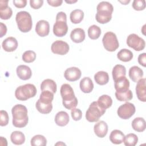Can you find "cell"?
<instances>
[{"instance_id": "6da1fadb", "label": "cell", "mask_w": 146, "mask_h": 146, "mask_svg": "<svg viewBox=\"0 0 146 146\" xmlns=\"http://www.w3.org/2000/svg\"><path fill=\"white\" fill-rule=\"evenodd\" d=\"M13 124L17 128L25 127L29 121L27 109L22 104H16L11 109Z\"/></svg>"}, {"instance_id": "7a4b0ae2", "label": "cell", "mask_w": 146, "mask_h": 146, "mask_svg": "<svg viewBox=\"0 0 146 146\" xmlns=\"http://www.w3.org/2000/svg\"><path fill=\"white\" fill-rule=\"evenodd\" d=\"M60 92L63 99V106L68 110L75 108L78 105V102L72 87L68 84L64 83L62 85Z\"/></svg>"}, {"instance_id": "3957f363", "label": "cell", "mask_w": 146, "mask_h": 146, "mask_svg": "<svg viewBox=\"0 0 146 146\" xmlns=\"http://www.w3.org/2000/svg\"><path fill=\"white\" fill-rule=\"evenodd\" d=\"M96 10L95 18L98 22L104 24L111 21L113 11V7L111 3L107 1L100 2L96 7Z\"/></svg>"}, {"instance_id": "277c9868", "label": "cell", "mask_w": 146, "mask_h": 146, "mask_svg": "<svg viewBox=\"0 0 146 146\" xmlns=\"http://www.w3.org/2000/svg\"><path fill=\"white\" fill-rule=\"evenodd\" d=\"M16 22L19 30L23 33H27L31 30L33 21L31 15L27 11L18 12L15 17Z\"/></svg>"}, {"instance_id": "5b68a950", "label": "cell", "mask_w": 146, "mask_h": 146, "mask_svg": "<svg viewBox=\"0 0 146 146\" xmlns=\"http://www.w3.org/2000/svg\"><path fill=\"white\" fill-rule=\"evenodd\" d=\"M36 91V88L34 84L27 83L17 87L15 91V96L19 100L25 101L35 96Z\"/></svg>"}, {"instance_id": "8992f818", "label": "cell", "mask_w": 146, "mask_h": 146, "mask_svg": "<svg viewBox=\"0 0 146 146\" xmlns=\"http://www.w3.org/2000/svg\"><path fill=\"white\" fill-rule=\"evenodd\" d=\"M105 112L106 110L102 108L97 102H93L86 111V118L90 122H96Z\"/></svg>"}, {"instance_id": "52a82bcc", "label": "cell", "mask_w": 146, "mask_h": 146, "mask_svg": "<svg viewBox=\"0 0 146 146\" xmlns=\"http://www.w3.org/2000/svg\"><path fill=\"white\" fill-rule=\"evenodd\" d=\"M102 42L105 49L108 51H115L119 46V41L115 33L108 31L104 35Z\"/></svg>"}, {"instance_id": "ba28073f", "label": "cell", "mask_w": 146, "mask_h": 146, "mask_svg": "<svg viewBox=\"0 0 146 146\" xmlns=\"http://www.w3.org/2000/svg\"><path fill=\"white\" fill-rule=\"evenodd\" d=\"M127 44L129 47L137 51L143 50L145 46L144 40L136 34H131L128 36Z\"/></svg>"}, {"instance_id": "9c48e42d", "label": "cell", "mask_w": 146, "mask_h": 146, "mask_svg": "<svg viewBox=\"0 0 146 146\" xmlns=\"http://www.w3.org/2000/svg\"><path fill=\"white\" fill-rule=\"evenodd\" d=\"M136 109L134 104L129 102H126L118 108L117 113L121 119H128L133 115Z\"/></svg>"}, {"instance_id": "30bf717a", "label": "cell", "mask_w": 146, "mask_h": 146, "mask_svg": "<svg viewBox=\"0 0 146 146\" xmlns=\"http://www.w3.org/2000/svg\"><path fill=\"white\" fill-rule=\"evenodd\" d=\"M69 49L70 47L68 43L60 40H57L53 42L51 46V50L53 53L60 55L66 54Z\"/></svg>"}, {"instance_id": "8fae6325", "label": "cell", "mask_w": 146, "mask_h": 146, "mask_svg": "<svg viewBox=\"0 0 146 146\" xmlns=\"http://www.w3.org/2000/svg\"><path fill=\"white\" fill-rule=\"evenodd\" d=\"M68 31V26L67 22L62 21H56L53 26V33L54 35L58 37L64 36Z\"/></svg>"}, {"instance_id": "7c38bea8", "label": "cell", "mask_w": 146, "mask_h": 146, "mask_svg": "<svg viewBox=\"0 0 146 146\" xmlns=\"http://www.w3.org/2000/svg\"><path fill=\"white\" fill-rule=\"evenodd\" d=\"M81 75L80 70L76 67H71L67 68L64 73V78L70 82H74L79 79Z\"/></svg>"}, {"instance_id": "4fadbf2b", "label": "cell", "mask_w": 146, "mask_h": 146, "mask_svg": "<svg viewBox=\"0 0 146 146\" xmlns=\"http://www.w3.org/2000/svg\"><path fill=\"white\" fill-rule=\"evenodd\" d=\"M114 81L116 92H125L129 90V82L125 76H121Z\"/></svg>"}, {"instance_id": "5bb4252c", "label": "cell", "mask_w": 146, "mask_h": 146, "mask_svg": "<svg viewBox=\"0 0 146 146\" xmlns=\"http://www.w3.org/2000/svg\"><path fill=\"white\" fill-rule=\"evenodd\" d=\"M145 79H140L137 83L136 86V93L139 100L141 102H146V87H145Z\"/></svg>"}, {"instance_id": "9a60e30c", "label": "cell", "mask_w": 146, "mask_h": 146, "mask_svg": "<svg viewBox=\"0 0 146 146\" xmlns=\"http://www.w3.org/2000/svg\"><path fill=\"white\" fill-rule=\"evenodd\" d=\"M35 31L37 34L41 37L48 35L50 32L49 23L45 20L39 21L36 25Z\"/></svg>"}, {"instance_id": "2e32d148", "label": "cell", "mask_w": 146, "mask_h": 146, "mask_svg": "<svg viewBox=\"0 0 146 146\" xmlns=\"http://www.w3.org/2000/svg\"><path fill=\"white\" fill-rule=\"evenodd\" d=\"M13 14L11 7L8 6V1H0V17L2 19H9Z\"/></svg>"}, {"instance_id": "e0dca14e", "label": "cell", "mask_w": 146, "mask_h": 146, "mask_svg": "<svg viewBox=\"0 0 146 146\" xmlns=\"http://www.w3.org/2000/svg\"><path fill=\"white\" fill-rule=\"evenodd\" d=\"M3 49L6 52H13L18 47L17 40L12 36L6 38L2 43Z\"/></svg>"}, {"instance_id": "ac0fdd59", "label": "cell", "mask_w": 146, "mask_h": 146, "mask_svg": "<svg viewBox=\"0 0 146 146\" xmlns=\"http://www.w3.org/2000/svg\"><path fill=\"white\" fill-rule=\"evenodd\" d=\"M16 72L18 78L23 80L29 79L32 75L30 68L26 65L18 66L17 67Z\"/></svg>"}, {"instance_id": "d6986e66", "label": "cell", "mask_w": 146, "mask_h": 146, "mask_svg": "<svg viewBox=\"0 0 146 146\" xmlns=\"http://www.w3.org/2000/svg\"><path fill=\"white\" fill-rule=\"evenodd\" d=\"M94 130L98 137L103 138L106 136L108 132V125L105 121H100L94 125Z\"/></svg>"}, {"instance_id": "ffe728a7", "label": "cell", "mask_w": 146, "mask_h": 146, "mask_svg": "<svg viewBox=\"0 0 146 146\" xmlns=\"http://www.w3.org/2000/svg\"><path fill=\"white\" fill-rule=\"evenodd\" d=\"M84 30L81 28H76L71 31L70 34V38L71 40L75 43H81L85 39Z\"/></svg>"}, {"instance_id": "44dd1931", "label": "cell", "mask_w": 146, "mask_h": 146, "mask_svg": "<svg viewBox=\"0 0 146 146\" xmlns=\"http://www.w3.org/2000/svg\"><path fill=\"white\" fill-rule=\"evenodd\" d=\"M70 119L68 114L65 111H59L58 112L55 117V123L60 127H63L66 125L69 122Z\"/></svg>"}, {"instance_id": "7402d4cb", "label": "cell", "mask_w": 146, "mask_h": 146, "mask_svg": "<svg viewBox=\"0 0 146 146\" xmlns=\"http://www.w3.org/2000/svg\"><path fill=\"white\" fill-rule=\"evenodd\" d=\"M80 88L84 93H90L94 88V83L89 77L83 78L80 82Z\"/></svg>"}, {"instance_id": "603a6c76", "label": "cell", "mask_w": 146, "mask_h": 146, "mask_svg": "<svg viewBox=\"0 0 146 146\" xmlns=\"http://www.w3.org/2000/svg\"><path fill=\"white\" fill-rule=\"evenodd\" d=\"M143 76V70L139 67L134 66L131 67L129 70V76L134 82H137Z\"/></svg>"}, {"instance_id": "cb8c5ba5", "label": "cell", "mask_w": 146, "mask_h": 146, "mask_svg": "<svg viewBox=\"0 0 146 146\" xmlns=\"http://www.w3.org/2000/svg\"><path fill=\"white\" fill-rule=\"evenodd\" d=\"M123 132L118 129L113 130L110 135V140L113 144H120L123 142L124 139Z\"/></svg>"}, {"instance_id": "d4e9b609", "label": "cell", "mask_w": 146, "mask_h": 146, "mask_svg": "<svg viewBox=\"0 0 146 146\" xmlns=\"http://www.w3.org/2000/svg\"><path fill=\"white\" fill-rule=\"evenodd\" d=\"M40 89L42 91L48 90L54 94L56 92L57 89L56 84L53 80L46 79L42 82L40 84Z\"/></svg>"}, {"instance_id": "484cf974", "label": "cell", "mask_w": 146, "mask_h": 146, "mask_svg": "<svg viewBox=\"0 0 146 146\" xmlns=\"http://www.w3.org/2000/svg\"><path fill=\"white\" fill-rule=\"evenodd\" d=\"M132 127L137 132H143L146 128L145 121L143 117H136L132 121Z\"/></svg>"}, {"instance_id": "4316f807", "label": "cell", "mask_w": 146, "mask_h": 146, "mask_svg": "<svg viewBox=\"0 0 146 146\" xmlns=\"http://www.w3.org/2000/svg\"><path fill=\"white\" fill-rule=\"evenodd\" d=\"M10 140L15 145H21L25 141V136L22 132L15 131L11 133Z\"/></svg>"}, {"instance_id": "83f0119b", "label": "cell", "mask_w": 146, "mask_h": 146, "mask_svg": "<svg viewBox=\"0 0 146 146\" xmlns=\"http://www.w3.org/2000/svg\"><path fill=\"white\" fill-rule=\"evenodd\" d=\"M94 79L96 83L99 85H104L109 81V76L107 72L100 71L94 75Z\"/></svg>"}, {"instance_id": "f1b7e54d", "label": "cell", "mask_w": 146, "mask_h": 146, "mask_svg": "<svg viewBox=\"0 0 146 146\" xmlns=\"http://www.w3.org/2000/svg\"><path fill=\"white\" fill-rule=\"evenodd\" d=\"M97 102L102 108L106 110L112 106V100L110 96L107 95H103L98 98Z\"/></svg>"}, {"instance_id": "f546056e", "label": "cell", "mask_w": 146, "mask_h": 146, "mask_svg": "<svg viewBox=\"0 0 146 146\" xmlns=\"http://www.w3.org/2000/svg\"><path fill=\"white\" fill-rule=\"evenodd\" d=\"M117 58L123 62H127L131 60L133 58V53L129 50L123 48L120 50L117 54Z\"/></svg>"}, {"instance_id": "4dcf8cb0", "label": "cell", "mask_w": 146, "mask_h": 146, "mask_svg": "<svg viewBox=\"0 0 146 146\" xmlns=\"http://www.w3.org/2000/svg\"><path fill=\"white\" fill-rule=\"evenodd\" d=\"M113 79L115 80L121 76H125L126 69L125 67L121 64H116L113 68L112 71Z\"/></svg>"}, {"instance_id": "1f68e13d", "label": "cell", "mask_w": 146, "mask_h": 146, "mask_svg": "<svg viewBox=\"0 0 146 146\" xmlns=\"http://www.w3.org/2000/svg\"><path fill=\"white\" fill-rule=\"evenodd\" d=\"M35 107L36 110L41 113L43 114H47L49 113L52 109V103L50 104H45L40 101L39 99L36 103Z\"/></svg>"}, {"instance_id": "d6a6232c", "label": "cell", "mask_w": 146, "mask_h": 146, "mask_svg": "<svg viewBox=\"0 0 146 146\" xmlns=\"http://www.w3.org/2000/svg\"><path fill=\"white\" fill-rule=\"evenodd\" d=\"M84 13L80 9H75L70 13V18L72 23L74 24L79 23L83 19Z\"/></svg>"}, {"instance_id": "836d02e7", "label": "cell", "mask_w": 146, "mask_h": 146, "mask_svg": "<svg viewBox=\"0 0 146 146\" xmlns=\"http://www.w3.org/2000/svg\"><path fill=\"white\" fill-rule=\"evenodd\" d=\"M54 99V94L50 91L44 90L42 91V92L40 95L39 100L41 102L45 104L52 103V102Z\"/></svg>"}, {"instance_id": "e575fe53", "label": "cell", "mask_w": 146, "mask_h": 146, "mask_svg": "<svg viewBox=\"0 0 146 146\" xmlns=\"http://www.w3.org/2000/svg\"><path fill=\"white\" fill-rule=\"evenodd\" d=\"M46 144L47 140L43 135H36L31 139V145L32 146H45Z\"/></svg>"}, {"instance_id": "d590c367", "label": "cell", "mask_w": 146, "mask_h": 146, "mask_svg": "<svg viewBox=\"0 0 146 146\" xmlns=\"http://www.w3.org/2000/svg\"><path fill=\"white\" fill-rule=\"evenodd\" d=\"M101 34L100 28L95 25L91 26L88 29V35L91 39H97Z\"/></svg>"}, {"instance_id": "8d00e7d4", "label": "cell", "mask_w": 146, "mask_h": 146, "mask_svg": "<svg viewBox=\"0 0 146 146\" xmlns=\"http://www.w3.org/2000/svg\"><path fill=\"white\" fill-rule=\"evenodd\" d=\"M115 96L120 102H128L132 99L133 94L131 90H128L125 92H117L116 91Z\"/></svg>"}, {"instance_id": "74e56055", "label": "cell", "mask_w": 146, "mask_h": 146, "mask_svg": "<svg viewBox=\"0 0 146 146\" xmlns=\"http://www.w3.org/2000/svg\"><path fill=\"white\" fill-rule=\"evenodd\" d=\"M123 142L126 146H135L138 142V137L134 133H128L124 137Z\"/></svg>"}, {"instance_id": "f35d334b", "label": "cell", "mask_w": 146, "mask_h": 146, "mask_svg": "<svg viewBox=\"0 0 146 146\" xmlns=\"http://www.w3.org/2000/svg\"><path fill=\"white\" fill-rule=\"evenodd\" d=\"M22 58L26 63H31L35 60L36 54L32 50H27L23 54Z\"/></svg>"}, {"instance_id": "ab89813d", "label": "cell", "mask_w": 146, "mask_h": 146, "mask_svg": "<svg viewBox=\"0 0 146 146\" xmlns=\"http://www.w3.org/2000/svg\"><path fill=\"white\" fill-rule=\"evenodd\" d=\"M132 6L135 10L141 11L145 7V1L144 0H134Z\"/></svg>"}, {"instance_id": "60d3db41", "label": "cell", "mask_w": 146, "mask_h": 146, "mask_svg": "<svg viewBox=\"0 0 146 146\" xmlns=\"http://www.w3.org/2000/svg\"><path fill=\"white\" fill-rule=\"evenodd\" d=\"M9 115L6 111L1 110L0 111V125L6 126L9 123Z\"/></svg>"}, {"instance_id": "b9f144b4", "label": "cell", "mask_w": 146, "mask_h": 146, "mask_svg": "<svg viewBox=\"0 0 146 146\" xmlns=\"http://www.w3.org/2000/svg\"><path fill=\"white\" fill-rule=\"evenodd\" d=\"M71 116L73 120L78 121L81 119L82 117V112L81 110L79 108H73L71 111Z\"/></svg>"}, {"instance_id": "7bdbcfd3", "label": "cell", "mask_w": 146, "mask_h": 146, "mask_svg": "<svg viewBox=\"0 0 146 146\" xmlns=\"http://www.w3.org/2000/svg\"><path fill=\"white\" fill-rule=\"evenodd\" d=\"M43 0H30V6L34 9H38L43 5Z\"/></svg>"}, {"instance_id": "ee69618b", "label": "cell", "mask_w": 146, "mask_h": 146, "mask_svg": "<svg viewBox=\"0 0 146 146\" xmlns=\"http://www.w3.org/2000/svg\"><path fill=\"white\" fill-rule=\"evenodd\" d=\"M13 3L16 7L23 8L26 6L27 1L26 0H14Z\"/></svg>"}, {"instance_id": "f6af8a7d", "label": "cell", "mask_w": 146, "mask_h": 146, "mask_svg": "<svg viewBox=\"0 0 146 146\" xmlns=\"http://www.w3.org/2000/svg\"><path fill=\"white\" fill-rule=\"evenodd\" d=\"M139 63L143 67L146 66V54L145 52L140 54L138 56Z\"/></svg>"}, {"instance_id": "bcb514c9", "label": "cell", "mask_w": 146, "mask_h": 146, "mask_svg": "<svg viewBox=\"0 0 146 146\" xmlns=\"http://www.w3.org/2000/svg\"><path fill=\"white\" fill-rule=\"evenodd\" d=\"M56 21H62L67 22V16L65 13L63 11L59 12L56 16Z\"/></svg>"}, {"instance_id": "7dc6e473", "label": "cell", "mask_w": 146, "mask_h": 146, "mask_svg": "<svg viewBox=\"0 0 146 146\" xmlns=\"http://www.w3.org/2000/svg\"><path fill=\"white\" fill-rule=\"evenodd\" d=\"M47 3L54 7H57L59 6L62 5L63 1L62 0H47Z\"/></svg>"}, {"instance_id": "c3c4849f", "label": "cell", "mask_w": 146, "mask_h": 146, "mask_svg": "<svg viewBox=\"0 0 146 146\" xmlns=\"http://www.w3.org/2000/svg\"><path fill=\"white\" fill-rule=\"evenodd\" d=\"M0 28H1V35L0 37H3L6 35L7 32V27L2 22H0Z\"/></svg>"}, {"instance_id": "681fc988", "label": "cell", "mask_w": 146, "mask_h": 146, "mask_svg": "<svg viewBox=\"0 0 146 146\" xmlns=\"http://www.w3.org/2000/svg\"><path fill=\"white\" fill-rule=\"evenodd\" d=\"M120 2H121V3H123L124 5H126L127 3H128L129 2H130V0H128V1H119Z\"/></svg>"}, {"instance_id": "f907efd6", "label": "cell", "mask_w": 146, "mask_h": 146, "mask_svg": "<svg viewBox=\"0 0 146 146\" xmlns=\"http://www.w3.org/2000/svg\"><path fill=\"white\" fill-rule=\"evenodd\" d=\"M65 1H66V2L68 3H75V2H77L76 0H75V1H67V0H66Z\"/></svg>"}]
</instances>
